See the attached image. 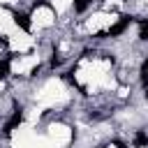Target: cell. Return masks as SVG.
<instances>
[{
    "instance_id": "obj_1",
    "label": "cell",
    "mask_w": 148,
    "mask_h": 148,
    "mask_svg": "<svg viewBox=\"0 0 148 148\" xmlns=\"http://www.w3.org/2000/svg\"><path fill=\"white\" fill-rule=\"evenodd\" d=\"M130 23H132V18L130 16H120V21H116L109 30H106V35H111V37H116V35H123L127 28H130Z\"/></svg>"
},
{
    "instance_id": "obj_2",
    "label": "cell",
    "mask_w": 148,
    "mask_h": 148,
    "mask_svg": "<svg viewBox=\"0 0 148 148\" xmlns=\"http://www.w3.org/2000/svg\"><path fill=\"white\" fill-rule=\"evenodd\" d=\"M21 123H23V113H21V109H18V111H14V113H12V118L5 123V132L9 134V132H12V130H16Z\"/></svg>"
},
{
    "instance_id": "obj_6",
    "label": "cell",
    "mask_w": 148,
    "mask_h": 148,
    "mask_svg": "<svg viewBox=\"0 0 148 148\" xmlns=\"http://www.w3.org/2000/svg\"><path fill=\"white\" fill-rule=\"evenodd\" d=\"M88 2H90V0H74V12H76V14H81V12H86V7H88Z\"/></svg>"
},
{
    "instance_id": "obj_3",
    "label": "cell",
    "mask_w": 148,
    "mask_h": 148,
    "mask_svg": "<svg viewBox=\"0 0 148 148\" xmlns=\"http://www.w3.org/2000/svg\"><path fill=\"white\" fill-rule=\"evenodd\" d=\"M14 21H16V25H18V28H23L25 32H30V18H28V14L16 12V14H14Z\"/></svg>"
},
{
    "instance_id": "obj_9",
    "label": "cell",
    "mask_w": 148,
    "mask_h": 148,
    "mask_svg": "<svg viewBox=\"0 0 148 148\" xmlns=\"http://www.w3.org/2000/svg\"><path fill=\"white\" fill-rule=\"evenodd\" d=\"M141 83H143V88H148V74H143V76H141Z\"/></svg>"
},
{
    "instance_id": "obj_12",
    "label": "cell",
    "mask_w": 148,
    "mask_h": 148,
    "mask_svg": "<svg viewBox=\"0 0 148 148\" xmlns=\"http://www.w3.org/2000/svg\"><path fill=\"white\" fill-rule=\"evenodd\" d=\"M146 97H148V88H146Z\"/></svg>"
},
{
    "instance_id": "obj_8",
    "label": "cell",
    "mask_w": 148,
    "mask_h": 148,
    "mask_svg": "<svg viewBox=\"0 0 148 148\" xmlns=\"http://www.w3.org/2000/svg\"><path fill=\"white\" fill-rule=\"evenodd\" d=\"M60 62H62V58H60V56H53V58H51V67H58Z\"/></svg>"
},
{
    "instance_id": "obj_7",
    "label": "cell",
    "mask_w": 148,
    "mask_h": 148,
    "mask_svg": "<svg viewBox=\"0 0 148 148\" xmlns=\"http://www.w3.org/2000/svg\"><path fill=\"white\" fill-rule=\"evenodd\" d=\"M141 39H148V21H141V30H139Z\"/></svg>"
},
{
    "instance_id": "obj_11",
    "label": "cell",
    "mask_w": 148,
    "mask_h": 148,
    "mask_svg": "<svg viewBox=\"0 0 148 148\" xmlns=\"http://www.w3.org/2000/svg\"><path fill=\"white\" fill-rule=\"evenodd\" d=\"M0 44H2V46H7V39H5V35H0Z\"/></svg>"
},
{
    "instance_id": "obj_4",
    "label": "cell",
    "mask_w": 148,
    "mask_h": 148,
    "mask_svg": "<svg viewBox=\"0 0 148 148\" xmlns=\"http://www.w3.org/2000/svg\"><path fill=\"white\" fill-rule=\"evenodd\" d=\"M143 146H148V134H146V132H136V136H134V148H143Z\"/></svg>"
},
{
    "instance_id": "obj_5",
    "label": "cell",
    "mask_w": 148,
    "mask_h": 148,
    "mask_svg": "<svg viewBox=\"0 0 148 148\" xmlns=\"http://www.w3.org/2000/svg\"><path fill=\"white\" fill-rule=\"evenodd\" d=\"M5 76H9V58L0 60V79H5Z\"/></svg>"
},
{
    "instance_id": "obj_10",
    "label": "cell",
    "mask_w": 148,
    "mask_h": 148,
    "mask_svg": "<svg viewBox=\"0 0 148 148\" xmlns=\"http://www.w3.org/2000/svg\"><path fill=\"white\" fill-rule=\"evenodd\" d=\"M141 69H143V74H148V58L143 60V65H141Z\"/></svg>"
}]
</instances>
